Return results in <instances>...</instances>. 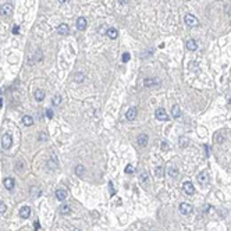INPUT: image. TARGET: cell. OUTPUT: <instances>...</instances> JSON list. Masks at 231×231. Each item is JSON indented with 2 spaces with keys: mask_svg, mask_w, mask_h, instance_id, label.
Wrapping results in <instances>:
<instances>
[{
  "mask_svg": "<svg viewBox=\"0 0 231 231\" xmlns=\"http://www.w3.org/2000/svg\"><path fill=\"white\" fill-rule=\"evenodd\" d=\"M13 6L10 4V3H6V4H3L1 7H0V16L3 17H10L11 14H13Z\"/></svg>",
  "mask_w": 231,
  "mask_h": 231,
  "instance_id": "6da1fadb",
  "label": "cell"
},
{
  "mask_svg": "<svg viewBox=\"0 0 231 231\" xmlns=\"http://www.w3.org/2000/svg\"><path fill=\"white\" fill-rule=\"evenodd\" d=\"M11 145H13V138H11V135H10V134H4V135L1 136V146H3V149H10Z\"/></svg>",
  "mask_w": 231,
  "mask_h": 231,
  "instance_id": "7a4b0ae2",
  "label": "cell"
},
{
  "mask_svg": "<svg viewBox=\"0 0 231 231\" xmlns=\"http://www.w3.org/2000/svg\"><path fill=\"white\" fill-rule=\"evenodd\" d=\"M185 24L188 25V27H198L199 25V20L195 16H192V14H187L185 16Z\"/></svg>",
  "mask_w": 231,
  "mask_h": 231,
  "instance_id": "3957f363",
  "label": "cell"
},
{
  "mask_svg": "<svg viewBox=\"0 0 231 231\" xmlns=\"http://www.w3.org/2000/svg\"><path fill=\"white\" fill-rule=\"evenodd\" d=\"M155 116H156V119L160 120V121H166V120H168L167 113H166V110H164L163 107H159V109H156V112H155Z\"/></svg>",
  "mask_w": 231,
  "mask_h": 231,
  "instance_id": "277c9868",
  "label": "cell"
},
{
  "mask_svg": "<svg viewBox=\"0 0 231 231\" xmlns=\"http://www.w3.org/2000/svg\"><path fill=\"white\" fill-rule=\"evenodd\" d=\"M183 189L187 195H194L195 194V188H194V184L191 181H185L183 184Z\"/></svg>",
  "mask_w": 231,
  "mask_h": 231,
  "instance_id": "5b68a950",
  "label": "cell"
},
{
  "mask_svg": "<svg viewBox=\"0 0 231 231\" xmlns=\"http://www.w3.org/2000/svg\"><path fill=\"white\" fill-rule=\"evenodd\" d=\"M180 212L183 215H191L192 213V205H189L188 202H183L180 205Z\"/></svg>",
  "mask_w": 231,
  "mask_h": 231,
  "instance_id": "8992f818",
  "label": "cell"
},
{
  "mask_svg": "<svg viewBox=\"0 0 231 231\" xmlns=\"http://www.w3.org/2000/svg\"><path fill=\"white\" fill-rule=\"evenodd\" d=\"M136 116H138V110H136V107H129L128 109L127 114H125V119L128 120V121H134V120L136 119Z\"/></svg>",
  "mask_w": 231,
  "mask_h": 231,
  "instance_id": "52a82bcc",
  "label": "cell"
},
{
  "mask_svg": "<svg viewBox=\"0 0 231 231\" xmlns=\"http://www.w3.org/2000/svg\"><path fill=\"white\" fill-rule=\"evenodd\" d=\"M198 181H199L202 185H206V184H209V181H210V177H209V174H207V171H202V173H199V175H198Z\"/></svg>",
  "mask_w": 231,
  "mask_h": 231,
  "instance_id": "ba28073f",
  "label": "cell"
},
{
  "mask_svg": "<svg viewBox=\"0 0 231 231\" xmlns=\"http://www.w3.org/2000/svg\"><path fill=\"white\" fill-rule=\"evenodd\" d=\"M160 81L157 80V78H145L144 81V85L146 88H152V87H156V85H159Z\"/></svg>",
  "mask_w": 231,
  "mask_h": 231,
  "instance_id": "9c48e42d",
  "label": "cell"
},
{
  "mask_svg": "<svg viewBox=\"0 0 231 231\" xmlns=\"http://www.w3.org/2000/svg\"><path fill=\"white\" fill-rule=\"evenodd\" d=\"M87 18L85 17H80V18H77V28L80 29V31H84L85 28H87Z\"/></svg>",
  "mask_w": 231,
  "mask_h": 231,
  "instance_id": "30bf717a",
  "label": "cell"
},
{
  "mask_svg": "<svg viewBox=\"0 0 231 231\" xmlns=\"http://www.w3.org/2000/svg\"><path fill=\"white\" fill-rule=\"evenodd\" d=\"M4 188L6 189H8V191H11L13 188H14V185H16V181L11 178V177H7V178H4Z\"/></svg>",
  "mask_w": 231,
  "mask_h": 231,
  "instance_id": "8fae6325",
  "label": "cell"
},
{
  "mask_svg": "<svg viewBox=\"0 0 231 231\" xmlns=\"http://www.w3.org/2000/svg\"><path fill=\"white\" fill-rule=\"evenodd\" d=\"M20 216H21L22 219H28V217L31 216V207L29 206H22L21 209H20Z\"/></svg>",
  "mask_w": 231,
  "mask_h": 231,
  "instance_id": "7c38bea8",
  "label": "cell"
},
{
  "mask_svg": "<svg viewBox=\"0 0 231 231\" xmlns=\"http://www.w3.org/2000/svg\"><path fill=\"white\" fill-rule=\"evenodd\" d=\"M171 116L174 117V119H180L183 114H181V109H180V106L178 104H174L173 107H171Z\"/></svg>",
  "mask_w": 231,
  "mask_h": 231,
  "instance_id": "4fadbf2b",
  "label": "cell"
},
{
  "mask_svg": "<svg viewBox=\"0 0 231 231\" xmlns=\"http://www.w3.org/2000/svg\"><path fill=\"white\" fill-rule=\"evenodd\" d=\"M67 196H68V194H67V191L63 189V188H59V189L56 191V198L59 200H64Z\"/></svg>",
  "mask_w": 231,
  "mask_h": 231,
  "instance_id": "5bb4252c",
  "label": "cell"
},
{
  "mask_svg": "<svg viewBox=\"0 0 231 231\" xmlns=\"http://www.w3.org/2000/svg\"><path fill=\"white\" fill-rule=\"evenodd\" d=\"M167 174L170 175L171 178H177V177H178V168L175 167V166H168Z\"/></svg>",
  "mask_w": 231,
  "mask_h": 231,
  "instance_id": "9a60e30c",
  "label": "cell"
},
{
  "mask_svg": "<svg viewBox=\"0 0 231 231\" xmlns=\"http://www.w3.org/2000/svg\"><path fill=\"white\" fill-rule=\"evenodd\" d=\"M57 32H59L60 35H68L70 28H68V25L67 24H60L59 25V28H57Z\"/></svg>",
  "mask_w": 231,
  "mask_h": 231,
  "instance_id": "2e32d148",
  "label": "cell"
},
{
  "mask_svg": "<svg viewBox=\"0 0 231 231\" xmlns=\"http://www.w3.org/2000/svg\"><path fill=\"white\" fill-rule=\"evenodd\" d=\"M138 145L139 146H146L148 145V135L146 134H141V135H138Z\"/></svg>",
  "mask_w": 231,
  "mask_h": 231,
  "instance_id": "e0dca14e",
  "label": "cell"
},
{
  "mask_svg": "<svg viewBox=\"0 0 231 231\" xmlns=\"http://www.w3.org/2000/svg\"><path fill=\"white\" fill-rule=\"evenodd\" d=\"M106 35H107L110 39H116V38L119 36V31H117L116 28H109V29L106 31Z\"/></svg>",
  "mask_w": 231,
  "mask_h": 231,
  "instance_id": "ac0fdd59",
  "label": "cell"
},
{
  "mask_svg": "<svg viewBox=\"0 0 231 231\" xmlns=\"http://www.w3.org/2000/svg\"><path fill=\"white\" fill-rule=\"evenodd\" d=\"M187 49H188V50H191V52H195V50L198 49V43H196V40H194V39L188 40V42H187Z\"/></svg>",
  "mask_w": 231,
  "mask_h": 231,
  "instance_id": "d6986e66",
  "label": "cell"
},
{
  "mask_svg": "<svg viewBox=\"0 0 231 231\" xmlns=\"http://www.w3.org/2000/svg\"><path fill=\"white\" fill-rule=\"evenodd\" d=\"M139 180H141V183L144 184V185H146L148 183H151V180H149V174H148L146 171H142V173L139 174Z\"/></svg>",
  "mask_w": 231,
  "mask_h": 231,
  "instance_id": "ffe728a7",
  "label": "cell"
},
{
  "mask_svg": "<svg viewBox=\"0 0 231 231\" xmlns=\"http://www.w3.org/2000/svg\"><path fill=\"white\" fill-rule=\"evenodd\" d=\"M49 167L50 168H56L57 167V156L55 155V153H52V156H50V160H49Z\"/></svg>",
  "mask_w": 231,
  "mask_h": 231,
  "instance_id": "44dd1931",
  "label": "cell"
},
{
  "mask_svg": "<svg viewBox=\"0 0 231 231\" xmlns=\"http://www.w3.org/2000/svg\"><path fill=\"white\" fill-rule=\"evenodd\" d=\"M60 213H61V215H68V213H71V206L67 205V203H63V205L60 206Z\"/></svg>",
  "mask_w": 231,
  "mask_h": 231,
  "instance_id": "7402d4cb",
  "label": "cell"
},
{
  "mask_svg": "<svg viewBox=\"0 0 231 231\" xmlns=\"http://www.w3.org/2000/svg\"><path fill=\"white\" fill-rule=\"evenodd\" d=\"M35 99H36L38 102H42V100L45 99V92H43L42 89H38V91H35Z\"/></svg>",
  "mask_w": 231,
  "mask_h": 231,
  "instance_id": "603a6c76",
  "label": "cell"
},
{
  "mask_svg": "<svg viewBox=\"0 0 231 231\" xmlns=\"http://www.w3.org/2000/svg\"><path fill=\"white\" fill-rule=\"evenodd\" d=\"M22 124L27 125V127H29V125L33 124V119H32L31 116H24V117H22Z\"/></svg>",
  "mask_w": 231,
  "mask_h": 231,
  "instance_id": "cb8c5ba5",
  "label": "cell"
},
{
  "mask_svg": "<svg viewBox=\"0 0 231 231\" xmlns=\"http://www.w3.org/2000/svg\"><path fill=\"white\" fill-rule=\"evenodd\" d=\"M213 141H215L216 144H221V142L224 141L223 132H216V134H215V138H213Z\"/></svg>",
  "mask_w": 231,
  "mask_h": 231,
  "instance_id": "d4e9b609",
  "label": "cell"
},
{
  "mask_svg": "<svg viewBox=\"0 0 231 231\" xmlns=\"http://www.w3.org/2000/svg\"><path fill=\"white\" fill-rule=\"evenodd\" d=\"M155 174H156L157 178H161V177L164 175V168L161 167V166H157V167L155 168Z\"/></svg>",
  "mask_w": 231,
  "mask_h": 231,
  "instance_id": "484cf974",
  "label": "cell"
},
{
  "mask_svg": "<svg viewBox=\"0 0 231 231\" xmlns=\"http://www.w3.org/2000/svg\"><path fill=\"white\" fill-rule=\"evenodd\" d=\"M60 103H61V96L55 95L53 99H52V104H53V106H60Z\"/></svg>",
  "mask_w": 231,
  "mask_h": 231,
  "instance_id": "4316f807",
  "label": "cell"
},
{
  "mask_svg": "<svg viewBox=\"0 0 231 231\" xmlns=\"http://www.w3.org/2000/svg\"><path fill=\"white\" fill-rule=\"evenodd\" d=\"M84 80H85V75H84L82 72H77V74L74 75V81H75V82H78V84L82 82Z\"/></svg>",
  "mask_w": 231,
  "mask_h": 231,
  "instance_id": "83f0119b",
  "label": "cell"
},
{
  "mask_svg": "<svg viewBox=\"0 0 231 231\" xmlns=\"http://www.w3.org/2000/svg\"><path fill=\"white\" fill-rule=\"evenodd\" d=\"M84 171H85V167H84L82 164H78V166L75 167V174H77V175H80V177H81L82 174H84Z\"/></svg>",
  "mask_w": 231,
  "mask_h": 231,
  "instance_id": "f1b7e54d",
  "label": "cell"
},
{
  "mask_svg": "<svg viewBox=\"0 0 231 231\" xmlns=\"http://www.w3.org/2000/svg\"><path fill=\"white\" fill-rule=\"evenodd\" d=\"M125 173H127V174H132V173H134V166H132V164H127V166H125Z\"/></svg>",
  "mask_w": 231,
  "mask_h": 231,
  "instance_id": "f546056e",
  "label": "cell"
},
{
  "mask_svg": "<svg viewBox=\"0 0 231 231\" xmlns=\"http://www.w3.org/2000/svg\"><path fill=\"white\" fill-rule=\"evenodd\" d=\"M46 139H48V134H46V132H40V134H39V141L45 142Z\"/></svg>",
  "mask_w": 231,
  "mask_h": 231,
  "instance_id": "4dcf8cb0",
  "label": "cell"
},
{
  "mask_svg": "<svg viewBox=\"0 0 231 231\" xmlns=\"http://www.w3.org/2000/svg\"><path fill=\"white\" fill-rule=\"evenodd\" d=\"M129 59H131V55H129V53H123V61H124V63L129 61Z\"/></svg>",
  "mask_w": 231,
  "mask_h": 231,
  "instance_id": "1f68e13d",
  "label": "cell"
},
{
  "mask_svg": "<svg viewBox=\"0 0 231 231\" xmlns=\"http://www.w3.org/2000/svg\"><path fill=\"white\" fill-rule=\"evenodd\" d=\"M160 148H161V151H167L168 149L167 142H166V141H161V142H160Z\"/></svg>",
  "mask_w": 231,
  "mask_h": 231,
  "instance_id": "d6a6232c",
  "label": "cell"
},
{
  "mask_svg": "<svg viewBox=\"0 0 231 231\" xmlns=\"http://www.w3.org/2000/svg\"><path fill=\"white\" fill-rule=\"evenodd\" d=\"M6 210H7V206H6V203L0 202V213H4Z\"/></svg>",
  "mask_w": 231,
  "mask_h": 231,
  "instance_id": "836d02e7",
  "label": "cell"
},
{
  "mask_svg": "<svg viewBox=\"0 0 231 231\" xmlns=\"http://www.w3.org/2000/svg\"><path fill=\"white\" fill-rule=\"evenodd\" d=\"M188 145V139L187 138H181L180 139V146H187Z\"/></svg>",
  "mask_w": 231,
  "mask_h": 231,
  "instance_id": "e575fe53",
  "label": "cell"
},
{
  "mask_svg": "<svg viewBox=\"0 0 231 231\" xmlns=\"http://www.w3.org/2000/svg\"><path fill=\"white\" fill-rule=\"evenodd\" d=\"M46 117H48V119H52V117H53V110L48 109V110H46Z\"/></svg>",
  "mask_w": 231,
  "mask_h": 231,
  "instance_id": "d590c367",
  "label": "cell"
},
{
  "mask_svg": "<svg viewBox=\"0 0 231 231\" xmlns=\"http://www.w3.org/2000/svg\"><path fill=\"white\" fill-rule=\"evenodd\" d=\"M13 33H20V27H18V25H14V27H13Z\"/></svg>",
  "mask_w": 231,
  "mask_h": 231,
  "instance_id": "8d00e7d4",
  "label": "cell"
},
{
  "mask_svg": "<svg viewBox=\"0 0 231 231\" xmlns=\"http://www.w3.org/2000/svg\"><path fill=\"white\" fill-rule=\"evenodd\" d=\"M33 227H35V230L38 231V230H39V228H40V224L38 223V221H35V223H33Z\"/></svg>",
  "mask_w": 231,
  "mask_h": 231,
  "instance_id": "74e56055",
  "label": "cell"
},
{
  "mask_svg": "<svg viewBox=\"0 0 231 231\" xmlns=\"http://www.w3.org/2000/svg\"><path fill=\"white\" fill-rule=\"evenodd\" d=\"M109 187H110V192H112V195H114L116 192H114V189H113V184L110 183V184H109Z\"/></svg>",
  "mask_w": 231,
  "mask_h": 231,
  "instance_id": "f35d334b",
  "label": "cell"
},
{
  "mask_svg": "<svg viewBox=\"0 0 231 231\" xmlns=\"http://www.w3.org/2000/svg\"><path fill=\"white\" fill-rule=\"evenodd\" d=\"M127 1H128V0H119L120 4H127Z\"/></svg>",
  "mask_w": 231,
  "mask_h": 231,
  "instance_id": "ab89813d",
  "label": "cell"
},
{
  "mask_svg": "<svg viewBox=\"0 0 231 231\" xmlns=\"http://www.w3.org/2000/svg\"><path fill=\"white\" fill-rule=\"evenodd\" d=\"M1 104H3V100L0 99V109H1Z\"/></svg>",
  "mask_w": 231,
  "mask_h": 231,
  "instance_id": "60d3db41",
  "label": "cell"
},
{
  "mask_svg": "<svg viewBox=\"0 0 231 231\" xmlns=\"http://www.w3.org/2000/svg\"><path fill=\"white\" fill-rule=\"evenodd\" d=\"M59 1H60V3H64V1H67V0H59Z\"/></svg>",
  "mask_w": 231,
  "mask_h": 231,
  "instance_id": "b9f144b4",
  "label": "cell"
},
{
  "mask_svg": "<svg viewBox=\"0 0 231 231\" xmlns=\"http://www.w3.org/2000/svg\"><path fill=\"white\" fill-rule=\"evenodd\" d=\"M72 231H81V230H78V228H74V230H72Z\"/></svg>",
  "mask_w": 231,
  "mask_h": 231,
  "instance_id": "7bdbcfd3",
  "label": "cell"
}]
</instances>
